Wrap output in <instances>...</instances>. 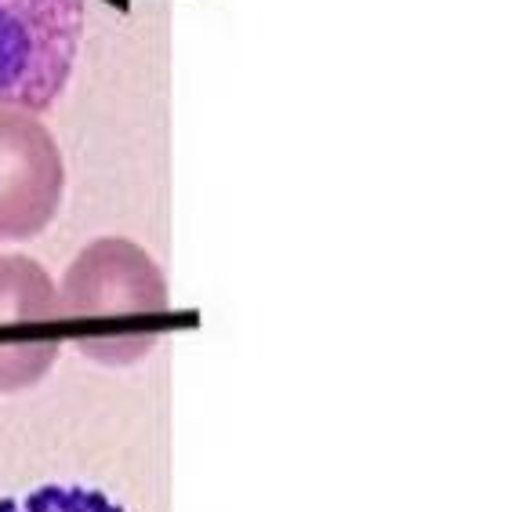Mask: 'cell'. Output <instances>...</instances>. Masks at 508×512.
Listing matches in <instances>:
<instances>
[{
  "label": "cell",
  "instance_id": "obj_1",
  "mask_svg": "<svg viewBox=\"0 0 508 512\" xmlns=\"http://www.w3.org/2000/svg\"><path fill=\"white\" fill-rule=\"evenodd\" d=\"M66 342L109 367L135 364L160 342L171 291L146 247L124 237L91 240L59 284Z\"/></svg>",
  "mask_w": 508,
  "mask_h": 512
},
{
  "label": "cell",
  "instance_id": "obj_2",
  "mask_svg": "<svg viewBox=\"0 0 508 512\" xmlns=\"http://www.w3.org/2000/svg\"><path fill=\"white\" fill-rule=\"evenodd\" d=\"M84 37V0H0V106L48 113Z\"/></svg>",
  "mask_w": 508,
  "mask_h": 512
},
{
  "label": "cell",
  "instance_id": "obj_3",
  "mask_svg": "<svg viewBox=\"0 0 508 512\" xmlns=\"http://www.w3.org/2000/svg\"><path fill=\"white\" fill-rule=\"evenodd\" d=\"M66 345L59 287L26 255H0V393L48 378Z\"/></svg>",
  "mask_w": 508,
  "mask_h": 512
},
{
  "label": "cell",
  "instance_id": "obj_4",
  "mask_svg": "<svg viewBox=\"0 0 508 512\" xmlns=\"http://www.w3.org/2000/svg\"><path fill=\"white\" fill-rule=\"evenodd\" d=\"M66 164L51 128L15 106H0V244L33 240L55 222Z\"/></svg>",
  "mask_w": 508,
  "mask_h": 512
},
{
  "label": "cell",
  "instance_id": "obj_5",
  "mask_svg": "<svg viewBox=\"0 0 508 512\" xmlns=\"http://www.w3.org/2000/svg\"><path fill=\"white\" fill-rule=\"evenodd\" d=\"M0 512H124L109 494L80 483H44L26 494L0 498Z\"/></svg>",
  "mask_w": 508,
  "mask_h": 512
}]
</instances>
